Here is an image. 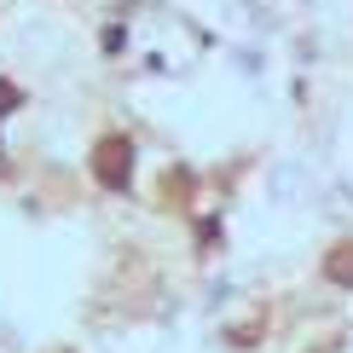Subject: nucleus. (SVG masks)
Returning <instances> with one entry per match:
<instances>
[{
  "label": "nucleus",
  "instance_id": "obj_1",
  "mask_svg": "<svg viewBox=\"0 0 353 353\" xmlns=\"http://www.w3.org/2000/svg\"><path fill=\"white\" fill-rule=\"evenodd\" d=\"M93 174H99L110 191H122L128 174H134V145H128V139H105V145L93 151Z\"/></svg>",
  "mask_w": 353,
  "mask_h": 353
},
{
  "label": "nucleus",
  "instance_id": "obj_2",
  "mask_svg": "<svg viewBox=\"0 0 353 353\" xmlns=\"http://www.w3.org/2000/svg\"><path fill=\"white\" fill-rule=\"evenodd\" d=\"M336 255H342V261H330V278H336V284H353V243H342Z\"/></svg>",
  "mask_w": 353,
  "mask_h": 353
}]
</instances>
